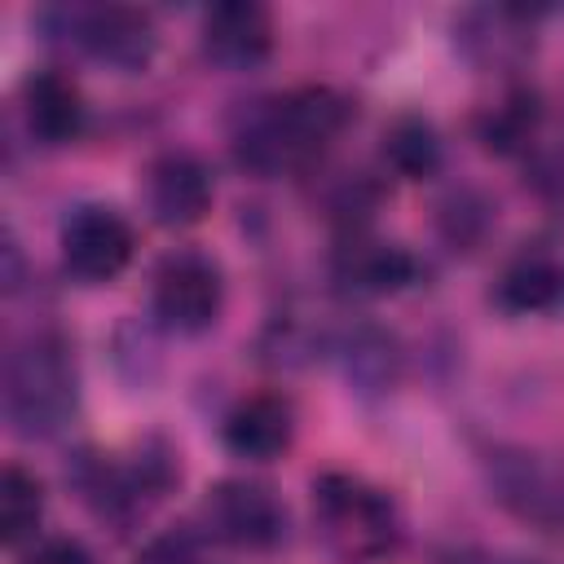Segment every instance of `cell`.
<instances>
[{"label":"cell","instance_id":"obj_1","mask_svg":"<svg viewBox=\"0 0 564 564\" xmlns=\"http://www.w3.org/2000/svg\"><path fill=\"white\" fill-rule=\"evenodd\" d=\"M348 119H352V101L339 88L304 84L260 101L242 119L234 150H238V163L260 176L300 172L348 128Z\"/></svg>","mask_w":564,"mask_h":564},{"label":"cell","instance_id":"obj_2","mask_svg":"<svg viewBox=\"0 0 564 564\" xmlns=\"http://www.w3.org/2000/svg\"><path fill=\"white\" fill-rule=\"evenodd\" d=\"M313 520L330 555H339L344 564H375L401 538L392 498L348 471H326L313 480Z\"/></svg>","mask_w":564,"mask_h":564},{"label":"cell","instance_id":"obj_3","mask_svg":"<svg viewBox=\"0 0 564 564\" xmlns=\"http://www.w3.org/2000/svg\"><path fill=\"white\" fill-rule=\"evenodd\" d=\"M75 405V370L53 335H31L4 366V414L22 436H48Z\"/></svg>","mask_w":564,"mask_h":564},{"label":"cell","instance_id":"obj_4","mask_svg":"<svg viewBox=\"0 0 564 564\" xmlns=\"http://www.w3.org/2000/svg\"><path fill=\"white\" fill-rule=\"evenodd\" d=\"M150 304H154V317L176 335L207 330L220 317V304H225V282H220L216 260L203 256V251L163 256L159 269H154Z\"/></svg>","mask_w":564,"mask_h":564},{"label":"cell","instance_id":"obj_5","mask_svg":"<svg viewBox=\"0 0 564 564\" xmlns=\"http://www.w3.org/2000/svg\"><path fill=\"white\" fill-rule=\"evenodd\" d=\"M198 520L207 538L234 546V551H273L286 533V511L282 502L256 485V480H220L207 489Z\"/></svg>","mask_w":564,"mask_h":564},{"label":"cell","instance_id":"obj_6","mask_svg":"<svg viewBox=\"0 0 564 564\" xmlns=\"http://www.w3.org/2000/svg\"><path fill=\"white\" fill-rule=\"evenodd\" d=\"M132 251H137V234L115 207L88 203V207H75L62 225V264L79 282L119 278L128 269Z\"/></svg>","mask_w":564,"mask_h":564},{"label":"cell","instance_id":"obj_7","mask_svg":"<svg viewBox=\"0 0 564 564\" xmlns=\"http://www.w3.org/2000/svg\"><path fill=\"white\" fill-rule=\"evenodd\" d=\"M70 40L115 66V70H141L150 66L154 48H159V35H154V22L145 9H132V4H84V9H70Z\"/></svg>","mask_w":564,"mask_h":564},{"label":"cell","instance_id":"obj_8","mask_svg":"<svg viewBox=\"0 0 564 564\" xmlns=\"http://www.w3.org/2000/svg\"><path fill=\"white\" fill-rule=\"evenodd\" d=\"M212 172L185 150H167L145 167V203L159 225L189 229L212 212Z\"/></svg>","mask_w":564,"mask_h":564},{"label":"cell","instance_id":"obj_9","mask_svg":"<svg viewBox=\"0 0 564 564\" xmlns=\"http://www.w3.org/2000/svg\"><path fill=\"white\" fill-rule=\"evenodd\" d=\"M203 53L225 70H251L273 53V13L256 0H225L203 18Z\"/></svg>","mask_w":564,"mask_h":564},{"label":"cell","instance_id":"obj_10","mask_svg":"<svg viewBox=\"0 0 564 564\" xmlns=\"http://www.w3.org/2000/svg\"><path fill=\"white\" fill-rule=\"evenodd\" d=\"M220 436L238 458L269 463L295 441V405L282 392H251L225 414Z\"/></svg>","mask_w":564,"mask_h":564},{"label":"cell","instance_id":"obj_11","mask_svg":"<svg viewBox=\"0 0 564 564\" xmlns=\"http://www.w3.org/2000/svg\"><path fill=\"white\" fill-rule=\"evenodd\" d=\"M22 119H26V132L35 141H44V145H70L84 132L88 106H84L79 84L66 70H35L22 84Z\"/></svg>","mask_w":564,"mask_h":564},{"label":"cell","instance_id":"obj_12","mask_svg":"<svg viewBox=\"0 0 564 564\" xmlns=\"http://www.w3.org/2000/svg\"><path fill=\"white\" fill-rule=\"evenodd\" d=\"M414 273H419V260L405 247L379 242V238H366V234H352L335 251V278L348 291H361V295L401 291L405 282H414Z\"/></svg>","mask_w":564,"mask_h":564},{"label":"cell","instance_id":"obj_13","mask_svg":"<svg viewBox=\"0 0 564 564\" xmlns=\"http://www.w3.org/2000/svg\"><path fill=\"white\" fill-rule=\"evenodd\" d=\"M564 300V264L551 251H520L498 278V304L511 313H546Z\"/></svg>","mask_w":564,"mask_h":564},{"label":"cell","instance_id":"obj_14","mask_svg":"<svg viewBox=\"0 0 564 564\" xmlns=\"http://www.w3.org/2000/svg\"><path fill=\"white\" fill-rule=\"evenodd\" d=\"M383 159L392 163V172L410 176V181H423L441 167V141L432 132L427 119L419 115H401L388 132H383Z\"/></svg>","mask_w":564,"mask_h":564},{"label":"cell","instance_id":"obj_15","mask_svg":"<svg viewBox=\"0 0 564 564\" xmlns=\"http://www.w3.org/2000/svg\"><path fill=\"white\" fill-rule=\"evenodd\" d=\"M40 516H44V485L22 463H9L0 476V538H4V546H18L22 538H31Z\"/></svg>","mask_w":564,"mask_h":564},{"label":"cell","instance_id":"obj_16","mask_svg":"<svg viewBox=\"0 0 564 564\" xmlns=\"http://www.w3.org/2000/svg\"><path fill=\"white\" fill-rule=\"evenodd\" d=\"M538 119H542L538 97H533L529 88H516V93H507V97L480 119V141H485L494 154H516V150H524L529 137L538 132Z\"/></svg>","mask_w":564,"mask_h":564},{"label":"cell","instance_id":"obj_17","mask_svg":"<svg viewBox=\"0 0 564 564\" xmlns=\"http://www.w3.org/2000/svg\"><path fill=\"white\" fill-rule=\"evenodd\" d=\"M141 564H203V560H198L189 533H167V538L150 542V551L141 555Z\"/></svg>","mask_w":564,"mask_h":564},{"label":"cell","instance_id":"obj_18","mask_svg":"<svg viewBox=\"0 0 564 564\" xmlns=\"http://www.w3.org/2000/svg\"><path fill=\"white\" fill-rule=\"evenodd\" d=\"M22 564H93V555H88L84 542H75V538H53V542L35 546Z\"/></svg>","mask_w":564,"mask_h":564}]
</instances>
